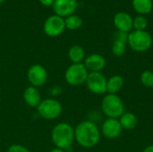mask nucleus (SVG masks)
<instances>
[{"label": "nucleus", "mask_w": 153, "mask_h": 152, "mask_svg": "<svg viewBox=\"0 0 153 152\" xmlns=\"http://www.w3.org/2000/svg\"><path fill=\"white\" fill-rule=\"evenodd\" d=\"M100 130L98 125L90 120H85L77 125L74 129V140L82 148L95 147L100 140Z\"/></svg>", "instance_id": "f257e3e1"}, {"label": "nucleus", "mask_w": 153, "mask_h": 152, "mask_svg": "<svg viewBox=\"0 0 153 152\" xmlns=\"http://www.w3.org/2000/svg\"><path fill=\"white\" fill-rule=\"evenodd\" d=\"M51 140L56 148L66 151L74 141V129L68 123H59L52 129Z\"/></svg>", "instance_id": "f03ea898"}, {"label": "nucleus", "mask_w": 153, "mask_h": 152, "mask_svg": "<svg viewBox=\"0 0 153 152\" xmlns=\"http://www.w3.org/2000/svg\"><path fill=\"white\" fill-rule=\"evenodd\" d=\"M101 110L108 118L118 119L125 113V104L117 94H106L101 101Z\"/></svg>", "instance_id": "7ed1b4c3"}, {"label": "nucleus", "mask_w": 153, "mask_h": 152, "mask_svg": "<svg viewBox=\"0 0 153 152\" xmlns=\"http://www.w3.org/2000/svg\"><path fill=\"white\" fill-rule=\"evenodd\" d=\"M127 43L135 52H145L152 45V37L146 30H133L128 34Z\"/></svg>", "instance_id": "20e7f679"}, {"label": "nucleus", "mask_w": 153, "mask_h": 152, "mask_svg": "<svg viewBox=\"0 0 153 152\" xmlns=\"http://www.w3.org/2000/svg\"><path fill=\"white\" fill-rule=\"evenodd\" d=\"M89 71L82 63L72 64L65 73V82L74 87L82 85L86 82Z\"/></svg>", "instance_id": "39448f33"}, {"label": "nucleus", "mask_w": 153, "mask_h": 152, "mask_svg": "<svg viewBox=\"0 0 153 152\" xmlns=\"http://www.w3.org/2000/svg\"><path fill=\"white\" fill-rule=\"evenodd\" d=\"M63 111L62 104L55 99H46L41 100L37 107L38 114L44 119L53 120L57 118Z\"/></svg>", "instance_id": "423d86ee"}, {"label": "nucleus", "mask_w": 153, "mask_h": 152, "mask_svg": "<svg viewBox=\"0 0 153 152\" xmlns=\"http://www.w3.org/2000/svg\"><path fill=\"white\" fill-rule=\"evenodd\" d=\"M107 81L106 76L100 72H91L86 80V86L88 90L93 94H104L107 92Z\"/></svg>", "instance_id": "0eeeda50"}, {"label": "nucleus", "mask_w": 153, "mask_h": 152, "mask_svg": "<svg viewBox=\"0 0 153 152\" xmlns=\"http://www.w3.org/2000/svg\"><path fill=\"white\" fill-rule=\"evenodd\" d=\"M65 29V19L56 14L49 16L43 25V30L48 37H57L64 32Z\"/></svg>", "instance_id": "6e6552de"}, {"label": "nucleus", "mask_w": 153, "mask_h": 152, "mask_svg": "<svg viewBox=\"0 0 153 152\" xmlns=\"http://www.w3.org/2000/svg\"><path fill=\"white\" fill-rule=\"evenodd\" d=\"M27 79L30 83V86L36 88L41 87L48 81L47 70L39 64L32 65L27 72Z\"/></svg>", "instance_id": "1a4fd4ad"}, {"label": "nucleus", "mask_w": 153, "mask_h": 152, "mask_svg": "<svg viewBox=\"0 0 153 152\" xmlns=\"http://www.w3.org/2000/svg\"><path fill=\"white\" fill-rule=\"evenodd\" d=\"M123 128L118 119L107 118L101 125L100 133L108 140H115L120 136Z\"/></svg>", "instance_id": "9d476101"}, {"label": "nucleus", "mask_w": 153, "mask_h": 152, "mask_svg": "<svg viewBox=\"0 0 153 152\" xmlns=\"http://www.w3.org/2000/svg\"><path fill=\"white\" fill-rule=\"evenodd\" d=\"M52 7L56 15L63 18L68 17L75 12L77 0H55Z\"/></svg>", "instance_id": "9b49d317"}, {"label": "nucleus", "mask_w": 153, "mask_h": 152, "mask_svg": "<svg viewBox=\"0 0 153 152\" xmlns=\"http://www.w3.org/2000/svg\"><path fill=\"white\" fill-rule=\"evenodd\" d=\"M83 65L91 72H101L106 66V59L100 54H91L84 59Z\"/></svg>", "instance_id": "f8f14e48"}, {"label": "nucleus", "mask_w": 153, "mask_h": 152, "mask_svg": "<svg viewBox=\"0 0 153 152\" xmlns=\"http://www.w3.org/2000/svg\"><path fill=\"white\" fill-rule=\"evenodd\" d=\"M114 24L119 31L131 32L133 27V18L125 12H119L114 16Z\"/></svg>", "instance_id": "ddd939ff"}, {"label": "nucleus", "mask_w": 153, "mask_h": 152, "mask_svg": "<svg viewBox=\"0 0 153 152\" xmlns=\"http://www.w3.org/2000/svg\"><path fill=\"white\" fill-rule=\"evenodd\" d=\"M23 99L29 107L37 108V107L41 102V95L38 88L29 86L23 92Z\"/></svg>", "instance_id": "4468645a"}, {"label": "nucleus", "mask_w": 153, "mask_h": 152, "mask_svg": "<svg viewBox=\"0 0 153 152\" xmlns=\"http://www.w3.org/2000/svg\"><path fill=\"white\" fill-rule=\"evenodd\" d=\"M120 125L123 128V130H133L136 127L138 124V118L137 116L131 113V112H125L119 118H118Z\"/></svg>", "instance_id": "2eb2a0df"}, {"label": "nucleus", "mask_w": 153, "mask_h": 152, "mask_svg": "<svg viewBox=\"0 0 153 152\" xmlns=\"http://www.w3.org/2000/svg\"><path fill=\"white\" fill-rule=\"evenodd\" d=\"M124 86V79L120 75H113L107 81V92L108 94L118 93Z\"/></svg>", "instance_id": "dca6fc26"}, {"label": "nucleus", "mask_w": 153, "mask_h": 152, "mask_svg": "<svg viewBox=\"0 0 153 152\" xmlns=\"http://www.w3.org/2000/svg\"><path fill=\"white\" fill-rule=\"evenodd\" d=\"M68 57L73 64H80L85 59V51L82 47L74 45L68 51Z\"/></svg>", "instance_id": "f3484780"}, {"label": "nucleus", "mask_w": 153, "mask_h": 152, "mask_svg": "<svg viewBox=\"0 0 153 152\" xmlns=\"http://www.w3.org/2000/svg\"><path fill=\"white\" fill-rule=\"evenodd\" d=\"M133 7L140 15L148 14L152 9V0H133Z\"/></svg>", "instance_id": "a211bd4d"}, {"label": "nucleus", "mask_w": 153, "mask_h": 152, "mask_svg": "<svg viewBox=\"0 0 153 152\" xmlns=\"http://www.w3.org/2000/svg\"><path fill=\"white\" fill-rule=\"evenodd\" d=\"M65 28L71 30H75L81 28L82 25V20L80 16L72 14L65 19Z\"/></svg>", "instance_id": "6ab92c4d"}, {"label": "nucleus", "mask_w": 153, "mask_h": 152, "mask_svg": "<svg viewBox=\"0 0 153 152\" xmlns=\"http://www.w3.org/2000/svg\"><path fill=\"white\" fill-rule=\"evenodd\" d=\"M140 81L142 84L147 88L153 87V73L150 70L143 71L140 76Z\"/></svg>", "instance_id": "aec40b11"}, {"label": "nucleus", "mask_w": 153, "mask_h": 152, "mask_svg": "<svg viewBox=\"0 0 153 152\" xmlns=\"http://www.w3.org/2000/svg\"><path fill=\"white\" fill-rule=\"evenodd\" d=\"M147 25V19L143 15H138L133 20V27L135 30H145Z\"/></svg>", "instance_id": "412c9836"}, {"label": "nucleus", "mask_w": 153, "mask_h": 152, "mask_svg": "<svg viewBox=\"0 0 153 152\" xmlns=\"http://www.w3.org/2000/svg\"><path fill=\"white\" fill-rule=\"evenodd\" d=\"M111 51H112V54L116 56H123L126 52V43L115 40L113 45H112Z\"/></svg>", "instance_id": "4be33fe9"}, {"label": "nucleus", "mask_w": 153, "mask_h": 152, "mask_svg": "<svg viewBox=\"0 0 153 152\" xmlns=\"http://www.w3.org/2000/svg\"><path fill=\"white\" fill-rule=\"evenodd\" d=\"M7 152H30L27 148L24 146H22L20 144H13L8 148Z\"/></svg>", "instance_id": "5701e85b"}, {"label": "nucleus", "mask_w": 153, "mask_h": 152, "mask_svg": "<svg viewBox=\"0 0 153 152\" xmlns=\"http://www.w3.org/2000/svg\"><path fill=\"white\" fill-rule=\"evenodd\" d=\"M128 34L127 32H124V31H117L115 35V40H117V41H121V42H124V43H127V40H128Z\"/></svg>", "instance_id": "b1692460"}, {"label": "nucleus", "mask_w": 153, "mask_h": 152, "mask_svg": "<svg viewBox=\"0 0 153 152\" xmlns=\"http://www.w3.org/2000/svg\"><path fill=\"white\" fill-rule=\"evenodd\" d=\"M39 2L41 4H43L45 6H51V5H53L55 0H39Z\"/></svg>", "instance_id": "393cba45"}, {"label": "nucleus", "mask_w": 153, "mask_h": 152, "mask_svg": "<svg viewBox=\"0 0 153 152\" xmlns=\"http://www.w3.org/2000/svg\"><path fill=\"white\" fill-rule=\"evenodd\" d=\"M58 90H62V89L60 88V86H55V87L52 89V90H51L52 94H53V95H59L62 91H58Z\"/></svg>", "instance_id": "a878e982"}, {"label": "nucleus", "mask_w": 153, "mask_h": 152, "mask_svg": "<svg viewBox=\"0 0 153 152\" xmlns=\"http://www.w3.org/2000/svg\"><path fill=\"white\" fill-rule=\"evenodd\" d=\"M143 152H153V145H149L147 146Z\"/></svg>", "instance_id": "bb28decb"}, {"label": "nucleus", "mask_w": 153, "mask_h": 152, "mask_svg": "<svg viewBox=\"0 0 153 152\" xmlns=\"http://www.w3.org/2000/svg\"><path fill=\"white\" fill-rule=\"evenodd\" d=\"M49 152H65L64 150H62V149H59V148H55V149H53V150H51Z\"/></svg>", "instance_id": "cd10ccee"}, {"label": "nucleus", "mask_w": 153, "mask_h": 152, "mask_svg": "<svg viewBox=\"0 0 153 152\" xmlns=\"http://www.w3.org/2000/svg\"><path fill=\"white\" fill-rule=\"evenodd\" d=\"M4 1V0H0V4H2V3H3Z\"/></svg>", "instance_id": "c85d7f7f"}]
</instances>
